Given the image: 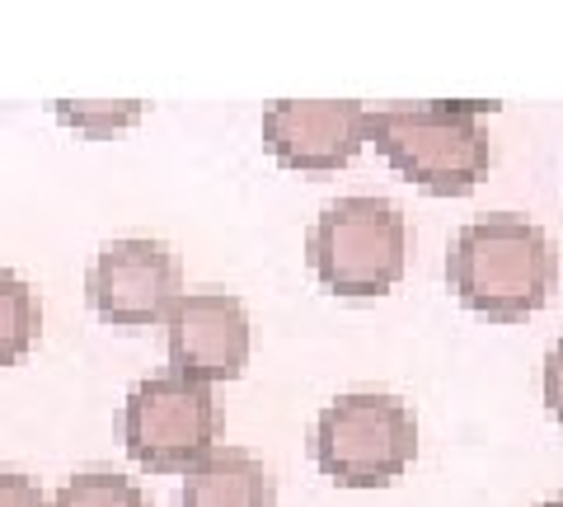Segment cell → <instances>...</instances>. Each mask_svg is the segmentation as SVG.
<instances>
[{
  "mask_svg": "<svg viewBox=\"0 0 563 507\" xmlns=\"http://www.w3.org/2000/svg\"><path fill=\"white\" fill-rule=\"evenodd\" d=\"M559 250L544 225L517 212L465 221L446 250V283L455 301L484 320H526L554 291Z\"/></svg>",
  "mask_w": 563,
  "mask_h": 507,
  "instance_id": "6da1fadb",
  "label": "cell"
},
{
  "mask_svg": "<svg viewBox=\"0 0 563 507\" xmlns=\"http://www.w3.org/2000/svg\"><path fill=\"white\" fill-rule=\"evenodd\" d=\"M498 103L484 99H432V103H390L372 113V142L404 179L432 198H465L488 174V132L484 113Z\"/></svg>",
  "mask_w": 563,
  "mask_h": 507,
  "instance_id": "7a4b0ae2",
  "label": "cell"
},
{
  "mask_svg": "<svg viewBox=\"0 0 563 507\" xmlns=\"http://www.w3.org/2000/svg\"><path fill=\"white\" fill-rule=\"evenodd\" d=\"M306 258L320 287L333 296H347V301L385 296L395 291L409 264V225L390 198L352 194L314 217Z\"/></svg>",
  "mask_w": 563,
  "mask_h": 507,
  "instance_id": "3957f363",
  "label": "cell"
},
{
  "mask_svg": "<svg viewBox=\"0 0 563 507\" xmlns=\"http://www.w3.org/2000/svg\"><path fill=\"white\" fill-rule=\"evenodd\" d=\"M310 456L343 488H385L418 456V418L390 390H347L314 418Z\"/></svg>",
  "mask_w": 563,
  "mask_h": 507,
  "instance_id": "277c9868",
  "label": "cell"
},
{
  "mask_svg": "<svg viewBox=\"0 0 563 507\" xmlns=\"http://www.w3.org/2000/svg\"><path fill=\"white\" fill-rule=\"evenodd\" d=\"M221 409L202 381L161 372L136 381L122 399V447L141 470L155 475H188L217 451Z\"/></svg>",
  "mask_w": 563,
  "mask_h": 507,
  "instance_id": "5b68a950",
  "label": "cell"
},
{
  "mask_svg": "<svg viewBox=\"0 0 563 507\" xmlns=\"http://www.w3.org/2000/svg\"><path fill=\"white\" fill-rule=\"evenodd\" d=\"M179 258L165 240H109L85 273V301L113 329H151L179 306Z\"/></svg>",
  "mask_w": 563,
  "mask_h": 507,
  "instance_id": "8992f818",
  "label": "cell"
},
{
  "mask_svg": "<svg viewBox=\"0 0 563 507\" xmlns=\"http://www.w3.org/2000/svg\"><path fill=\"white\" fill-rule=\"evenodd\" d=\"M169 372H179L202 386H221V381H240L250 366L254 324L250 310L235 291L202 287L184 291L179 306L169 310Z\"/></svg>",
  "mask_w": 563,
  "mask_h": 507,
  "instance_id": "52a82bcc",
  "label": "cell"
},
{
  "mask_svg": "<svg viewBox=\"0 0 563 507\" xmlns=\"http://www.w3.org/2000/svg\"><path fill=\"white\" fill-rule=\"evenodd\" d=\"M372 142V113L352 99H277L263 113V151L282 169H343Z\"/></svg>",
  "mask_w": 563,
  "mask_h": 507,
  "instance_id": "ba28073f",
  "label": "cell"
},
{
  "mask_svg": "<svg viewBox=\"0 0 563 507\" xmlns=\"http://www.w3.org/2000/svg\"><path fill=\"white\" fill-rule=\"evenodd\" d=\"M179 507H277V484L268 465L240 447H217L192 465L179 488Z\"/></svg>",
  "mask_w": 563,
  "mask_h": 507,
  "instance_id": "9c48e42d",
  "label": "cell"
},
{
  "mask_svg": "<svg viewBox=\"0 0 563 507\" xmlns=\"http://www.w3.org/2000/svg\"><path fill=\"white\" fill-rule=\"evenodd\" d=\"M38 296L14 268H0V366L20 362L38 339Z\"/></svg>",
  "mask_w": 563,
  "mask_h": 507,
  "instance_id": "30bf717a",
  "label": "cell"
},
{
  "mask_svg": "<svg viewBox=\"0 0 563 507\" xmlns=\"http://www.w3.org/2000/svg\"><path fill=\"white\" fill-rule=\"evenodd\" d=\"M141 109H146L141 99H52V118L90 142H109L113 132L132 128Z\"/></svg>",
  "mask_w": 563,
  "mask_h": 507,
  "instance_id": "8fae6325",
  "label": "cell"
},
{
  "mask_svg": "<svg viewBox=\"0 0 563 507\" xmlns=\"http://www.w3.org/2000/svg\"><path fill=\"white\" fill-rule=\"evenodd\" d=\"M52 507H151L141 484L118 475V470H76L62 488Z\"/></svg>",
  "mask_w": 563,
  "mask_h": 507,
  "instance_id": "7c38bea8",
  "label": "cell"
},
{
  "mask_svg": "<svg viewBox=\"0 0 563 507\" xmlns=\"http://www.w3.org/2000/svg\"><path fill=\"white\" fill-rule=\"evenodd\" d=\"M0 507H52L38 480L20 475V470H0Z\"/></svg>",
  "mask_w": 563,
  "mask_h": 507,
  "instance_id": "4fadbf2b",
  "label": "cell"
},
{
  "mask_svg": "<svg viewBox=\"0 0 563 507\" xmlns=\"http://www.w3.org/2000/svg\"><path fill=\"white\" fill-rule=\"evenodd\" d=\"M540 390H544V409L563 428V339L544 353V372H540Z\"/></svg>",
  "mask_w": 563,
  "mask_h": 507,
  "instance_id": "5bb4252c",
  "label": "cell"
},
{
  "mask_svg": "<svg viewBox=\"0 0 563 507\" xmlns=\"http://www.w3.org/2000/svg\"><path fill=\"white\" fill-rule=\"evenodd\" d=\"M540 507H563V494H559V498H544Z\"/></svg>",
  "mask_w": 563,
  "mask_h": 507,
  "instance_id": "9a60e30c",
  "label": "cell"
}]
</instances>
